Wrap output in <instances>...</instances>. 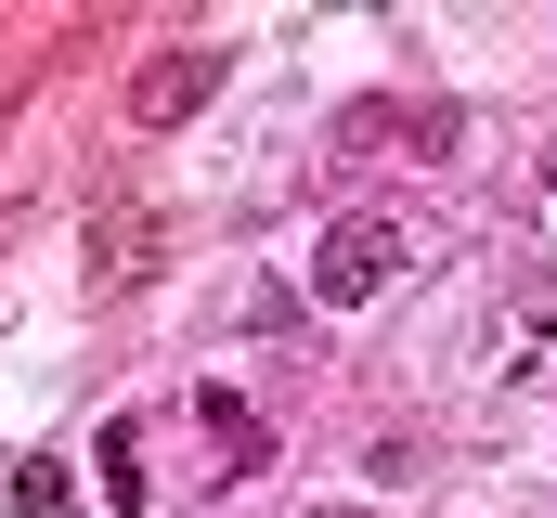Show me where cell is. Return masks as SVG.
<instances>
[{
  "label": "cell",
  "mask_w": 557,
  "mask_h": 518,
  "mask_svg": "<svg viewBox=\"0 0 557 518\" xmlns=\"http://www.w3.org/2000/svg\"><path fill=\"white\" fill-rule=\"evenodd\" d=\"M195 428H208V441H221L234 467H260V415H247L234 388H195Z\"/></svg>",
  "instance_id": "277c9868"
},
{
  "label": "cell",
  "mask_w": 557,
  "mask_h": 518,
  "mask_svg": "<svg viewBox=\"0 0 557 518\" xmlns=\"http://www.w3.org/2000/svg\"><path fill=\"white\" fill-rule=\"evenodd\" d=\"M91 272H104V285H143V272H156V221H143V208H104V221H91Z\"/></svg>",
  "instance_id": "3957f363"
},
{
  "label": "cell",
  "mask_w": 557,
  "mask_h": 518,
  "mask_svg": "<svg viewBox=\"0 0 557 518\" xmlns=\"http://www.w3.org/2000/svg\"><path fill=\"white\" fill-rule=\"evenodd\" d=\"M389 272H403V221H389V208L324 221V234H311V311H363Z\"/></svg>",
  "instance_id": "6da1fadb"
},
{
  "label": "cell",
  "mask_w": 557,
  "mask_h": 518,
  "mask_svg": "<svg viewBox=\"0 0 557 518\" xmlns=\"http://www.w3.org/2000/svg\"><path fill=\"white\" fill-rule=\"evenodd\" d=\"M131 454H143V428H104V506L117 518H143V467Z\"/></svg>",
  "instance_id": "8992f818"
},
{
  "label": "cell",
  "mask_w": 557,
  "mask_h": 518,
  "mask_svg": "<svg viewBox=\"0 0 557 518\" xmlns=\"http://www.w3.org/2000/svg\"><path fill=\"white\" fill-rule=\"evenodd\" d=\"M13 506H26V518H65V467H52V454H26V467H13Z\"/></svg>",
  "instance_id": "52a82bcc"
},
{
  "label": "cell",
  "mask_w": 557,
  "mask_h": 518,
  "mask_svg": "<svg viewBox=\"0 0 557 518\" xmlns=\"http://www.w3.org/2000/svg\"><path fill=\"white\" fill-rule=\"evenodd\" d=\"M545 337H557V298L532 285V298L506 311V337H493V350H506V377H532V350H545Z\"/></svg>",
  "instance_id": "5b68a950"
},
{
  "label": "cell",
  "mask_w": 557,
  "mask_h": 518,
  "mask_svg": "<svg viewBox=\"0 0 557 518\" xmlns=\"http://www.w3.org/2000/svg\"><path fill=\"white\" fill-rule=\"evenodd\" d=\"M208 91H221V39H169V52L131 78V118H143V130H182Z\"/></svg>",
  "instance_id": "7a4b0ae2"
}]
</instances>
